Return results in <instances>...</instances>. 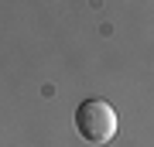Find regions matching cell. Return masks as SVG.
I'll return each mask as SVG.
<instances>
[{"label":"cell","instance_id":"cell-1","mask_svg":"<svg viewBox=\"0 0 154 147\" xmlns=\"http://www.w3.org/2000/svg\"><path fill=\"white\" fill-rule=\"evenodd\" d=\"M75 130L89 144H110L116 137V109L106 99H86L75 109Z\"/></svg>","mask_w":154,"mask_h":147}]
</instances>
